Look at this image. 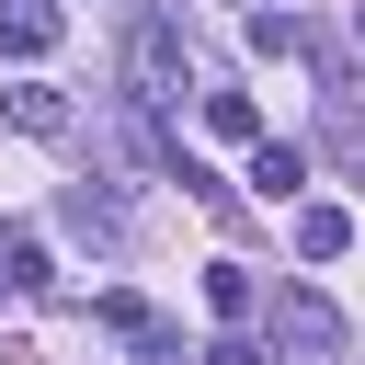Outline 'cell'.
<instances>
[{
	"instance_id": "cell-11",
	"label": "cell",
	"mask_w": 365,
	"mask_h": 365,
	"mask_svg": "<svg viewBox=\"0 0 365 365\" xmlns=\"http://www.w3.org/2000/svg\"><path fill=\"white\" fill-rule=\"evenodd\" d=\"M205 125H217V137H262V114H251V91H205Z\"/></svg>"
},
{
	"instance_id": "cell-4",
	"label": "cell",
	"mask_w": 365,
	"mask_h": 365,
	"mask_svg": "<svg viewBox=\"0 0 365 365\" xmlns=\"http://www.w3.org/2000/svg\"><path fill=\"white\" fill-rule=\"evenodd\" d=\"M91 319H103V331H114V342H137V354H182V331H171V319H160V308H137V297H103V308H91Z\"/></svg>"
},
{
	"instance_id": "cell-12",
	"label": "cell",
	"mask_w": 365,
	"mask_h": 365,
	"mask_svg": "<svg viewBox=\"0 0 365 365\" xmlns=\"http://www.w3.org/2000/svg\"><path fill=\"white\" fill-rule=\"evenodd\" d=\"M251 46H262V57H297V46H308V34H297V23H285V11H251Z\"/></svg>"
},
{
	"instance_id": "cell-9",
	"label": "cell",
	"mask_w": 365,
	"mask_h": 365,
	"mask_svg": "<svg viewBox=\"0 0 365 365\" xmlns=\"http://www.w3.org/2000/svg\"><path fill=\"white\" fill-rule=\"evenodd\" d=\"M251 182H262V194H297V182H308V148H285V137H251Z\"/></svg>"
},
{
	"instance_id": "cell-10",
	"label": "cell",
	"mask_w": 365,
	"mask_h": 365,
	"mask_svg": "<svg viewBox=\"0 0 365 365\" xmlns=\"http://www.w3.org/2000/svg\"><path fill=\"white\" fill-rule=\"evenodd\" d=\"M205 308L217 319H251V262H205Z\"/></svg>"
},
{
	"instance_id": "cell-7",
	"label": "cell",
	"mask_w": 365,
	"mask_h": 365,
	"mask_svg": "<svg viewBox=\"0 0 365 365\" xmlns=\"http://www.w3.org/2000/svg\"><path fill=\"white\" fill-rule=\"evenodd\" d=\"M46 285V240L34 228H0V297H34Z\"/></svg>"
},
{
	"instance_id": "cell-6",
	"label": "cell",
	"mask_w": 365,
	"mask_h": 365,
	"mask_svg": "<svg viewBox=\"0 0 365 365\" xmlns=\"http://www.w3.org/2000/svg\"><path fill=\"white\" fill-rule=\"evenodd\" d=\"M354 251V205H297V262H342Z\"/></svg>"
},
{
	"instance_id": "cell-3",
	"label": "cell",
	"mask_w": 365,
	"mask_h": 365,
	"mask_svg": "<svg viewBox=\"0 0 365 365\" xmlns=\"http://www.w3.org/2000/svg\"><path fill=\"white\" fill-rule=\"evenodd\" d=\"M57 34H68V11H57V0H0V57H46Z\"/></svg>"
},
{
	"instance_id": "cell-13",
	"label": "cell",
	"mask_w": 365,
	"mask_h": 365,
	"mask_svg": "<svg viewBox=\"0 0 365 365\" xmlns=\"http://www.w3.org/2000/svg\"><path fill=\"white\" fill-rule=\"evenodd\" d=\"M205 365H262V354H251V342L228 331V342H205Z\"/></svg>"
},
{
	"instance_id": "cell-14",
	"label": "cell",
	"mask_w": 365,
	"mask_h": 365,
	"mask_svg": "<svg viewBox=\"0 0 365 365\" xmlns=\"http://www.w3.org/2000/svg\"><path fill=\"white\" fill-rule=\"evenodd\" d=\"M342 23H354V57H365V0H354V11H342Z\"/></svg>"
},
{
	"instance_id": "cell-8",
	"label": "cell",
	"mask_w": 365,
	"mask_h": 365,
	"mask_svg": "<svg viewBox=\"0 0 365 365\" xmlns=\"http://www.w3.org/2000/svg\"><path fill=\"white\" fill-rule=\"evenodd\" d=\"M0 114H11L23 137H57V125H68V103H57L46 80H23V91H0Z\"/></svg>"
},
{
	"instance_id": "cell-1",
	"label": "cell",
	"mask_w": 365,
	"mask_h": 365,
	"mask_svg": "<svg viewBox=\"0 0 365 365\" xmlns=\"http://www.w3.org/2000/svg\"><path fill=\"white\" fill-rule=\"evenodd\" d=\"M125 80H137V103H160V114H171V103L194 91V46H182V34L148 11V23L125 34Z\"/></svg>"
},
{
	"instance_id": "cell-5",
	"label": "cell",
	"mask_w": 365,
	"mask_h": 365,
	"mask_svg": "<svg viewBox=\"0 0 365 365\" xmlns=\"http://www.w3.org/2000/svg\"><path fill=\"white\" fill-rule=\"evenodd\" d=\"M57 217H68L91 251H125V217H114V194H103V182H68V205H57Z\"/></svg>"
},
{
	"instance_id": "cell-2",
	"label": "cell",
	"mask_w": 365,
	"mask_h": 365,
	"mask_svg": "<svg viewBox=\"0 0 365 365\" xmlns=\"http://www.w3.org/2000/svg\"><path fill=\"white\" fill-rule=\"evenodd\" d=\"M274 342L285 354H342V308L308 297V285H274Z\"/></svg>"
}]
</instances>
